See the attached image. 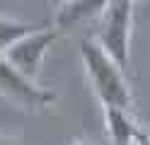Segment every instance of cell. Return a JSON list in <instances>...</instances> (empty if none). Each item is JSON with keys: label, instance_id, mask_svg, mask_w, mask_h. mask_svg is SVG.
<instances>
[{"label": "cell", "instance_id": "1", "mask_svg": "<svg viewBox=\"0 0 150 145\" xmlns=\"http://www.w3.org/2000/svg\"><path fill=\"white\" fill-rule=\"evenodd\" d=\"M80 61L85 68V77L92 87L99 104L109 109H128L133 106V90L126 80V70L111 58L97 39H82L80 41Z\"/></svg>", "mask_w": 150, "mask_h": 145}, {"label": "cell", "instance_id": "2", "mask_svg": "<svg viewBox=\"0 0 150 145\" xmlns=\"http://www.w3.org/2000/svg\"><path fill=\"white\" fill-rule=\"evenodd\" d=\"M133 0H111L99 17L95 39L99 46L124 68L131 63V34H133Z\"/></svg>", "mask_w": 150, "mask_h": 145}, {"label": "cell", "instance_id": "3", "mask_svg": "<svg viewBox=\"0 0 150 145\" xmlns=\"http://www.w3.org/2000/svg\"><path fill=\"white\" fill-rule=\"evenodd\" d=\"M0 97L20 109H46L56 102V94L51 90L17 70L5 56H0Z\"/></svg>", "mask_w": 150, "mask_h": 145}, {"label": "cell", "instance_id": "4", "mask_svg": "<svg viewBox=\"0 0 150 145\" xmlns=\"http://www.w3.org/2000/svg\"><path fill=\"white\" fill-rule=\"evenodd\" d=\"M58 29L56 27H39L34 29V32H29L27 36H22L17 44H12L10 48H7L5 58L10 61L17 70H22L24 75L29 77H39L41 73V65H44V58L46 53H49V48L53 46V41L58 39Z\"/></svg>", "mask_w": 150, "mask_h": 145}, {"label": "cell", "instance_id": "5", "mask_svg": "<svg viewBox=\"0 0 150 145\" xmlns=\"http://www.w3.org/2000/svg\"><path fill=\"white\" fill-rule=\"evenodd\" d=\"M109 3L111 0H63L53 15V27L58 32H70L90 19L102 17Z\"/></svg>", "mask_w": 150, "mask_h": 145}, {"label": "cell", "instance_id": "6", "mask_svg": "<svg viewBox=\"0 0 150 145\" xmlns=\"http://www.w3.org/2000/svg\"><path fill=\"white\" fill-rule=\"evenodd\" d=\"M104 123H107L109 140L114 145H133L138 123L133 121L128 109H114V106L104 109Z\"/></svg>", "mask_w": 150, "mask_h": 145}, {"label": "cell", "instance_id": "7", "mask_svg": "<svg viewBox=\"0 0 150 145\" xmlns=\"http://www.w3.org/2000/svg\"><path fill=\"white\" fill-rule=\"evenodd\" d=\"M39 27L41 24H29V22H20V19L0 17V56H5L12 44H17L22 36H27L29 32H34Z\"/></svg>", "mask_w": 150, "mask_h": 145}, {"label": "cell", "instance_id": "8", "mask_svg": "<svg viewBox=\"0 0 150 145\" xmlns=\"http://www.w3.org/2000/svg\"><path fill=\"white\" fill-rule=\"evenodd\" d=\"M133 145H150V131H145L143 126H138L136 135H133Z\"/></svg>", "mask_w": 150, "mask_h": 145}, {"label": "cell", "instance_id": "9", "mask_svg": "<svg viewBox=\"0 0 150 145\" xmlns=\"http://www.w3.org/2000/svg\"><path fill=\"white\" fill-rule=\"evenodd\" d=\"M0 145H15V140H10L7 135H3V133H0Z\"/></svg>", "mask_w": 150, "mask_h": 145}, {"label": "cell", "instance_id": "10", "mask_svg": "<svg viewBox=\"0 0 150 145\" xmlns=\"http://www.w3.org/2000/svg\"><path fill=\"white\" fill-rule=\"evenodd\" d=\"M75 145H95V143H90V140H78Z\"/></svg>", "mask_w": 150, "mask_h": 145}, {"label": "cell", "instance_id": "11", "mask_svg": "<svg viewBox=\"0 0 150 145\" xmlns=\"http://www.w3.org/2000/svg\"><path fill=\"white\" fill-rule=\"evenodd\" d=\"M133 3H138V0H133Z\"/></svg>", "mask_w": 150, "mask_h": 145}]
</instances>
